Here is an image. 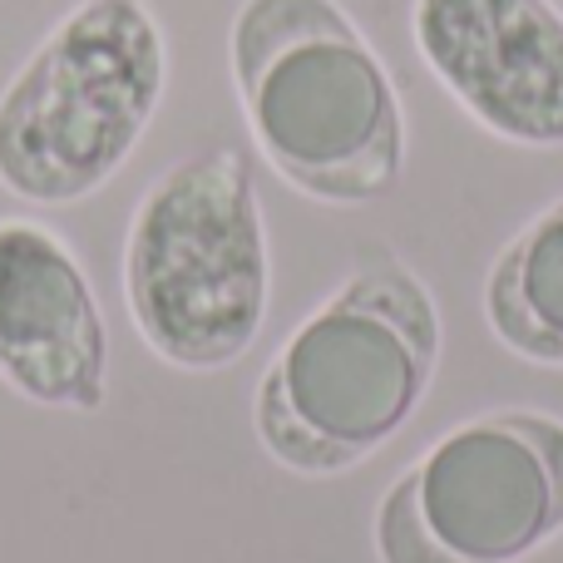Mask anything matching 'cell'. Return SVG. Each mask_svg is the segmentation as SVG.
<instances>
[{"instance_id": "cell-8", "label": "cell", "mask_w": 563, "mask_h": 563, "mask_svg": "<svg viewBox=\"0 0 563 563\" xmlns=\"http://www.w3.org/2000/svg\"><path fill=\"white\" fill-rule=\"evenodd\" d=\"M485 321L515 356L563 371V198L529 218L489 263Z\"/></svg>"}, {"instance_id": "cell-1", "label": "cell", "mask_w": 563, "mask_h": 563, "mask_svg": "<svg viewBox=\"0 0 563 563\" xmlns=\"http://www.w3.org/2000/svg\"><path fill=\"white\" fill-rule=\"evenodd\" d=\"M445 321L416 267L376 253L267 361L253 430L291 475H341L410 426L440 371Z\"/></svg>"}, {"instance_id": "cell-6", "label": "cell", "mask_w": 563, "mask_h": 563, "mask_svg": "<svg viewBox=\"0 0 563 563\" xmlns=\"http://www.w3.org/2000/svg\"><path fill=\"white\" fill-rule=\"evenodd\" d=\"M426 69L505 144L563 148V10L554 0H410Z\"/></svg>"}, {"instance_id": "cell-2", "label": "cell", "mask_w": 563, "mask_h": 563, "mask_svg": "<svg viewBox=\"0 0 563 563\" xmlns=\"http://www.w3.org/2000/svg\"><path fill=\"white\" fill-rule=\"evenodd\" d=\"M228 65L257 154L297 194L361 208L400 184V89L341 0H243Z\"/></svg>"}, {"instance_id": "cell-4", "label": "cell", "mask_w": 563, "mask_h": 563, "mask_svg": "<svg viewBox=\"0 0 563 563\" xmlns=\"http://www.w3.org/2000/svg\"><path fill=\"white\" fill-rule=\"evenodd\" d=\"M168 89L148 0H75L0 89V188L65 208L134 158Z\"/></svg>"}, {"instance_id": "cell-5", "label": "cell", "mask_w": 563, "mask_h": 563, "mask_svg": "<svg viewBox=\"0 0 563 563\" xmlns=\"http://www.w3.org/2000/svg\"><path fill=\"white\" fill-rule=\"evenodd\" d=\"M563 534V420L489 410L440 435L380 495V563H525Z\"/></svg>"}, {"instance_id": "cell-3", "label": "cell", "mask_w": 563, "mask_h": 563, "mask_svg": "<svg viewBox=\"0 0 563 563\" xmlns=\"http://www.w3.org/2000/svg\"><path fill=\"white\" fill-rule=\"evenodd\" d=\"M124 297L168 366L223 371L247 356L273 301V253L238 148L188 154L144 188L124 238Z\"/></svg>"}, {"instance_id": "cell-7", "label": "cell", "mask_w": 563, "mask_h": 563, "mask_svg": "<svg viewBox=\"0 0 563 563\" xmlns=\"http://www.w3.org/2000/svg\"><path fill=\"white\" fill-rule=\"evenodd\" d=\"M0 380L45 410L109 400V327L85 263L35 218H0Z\"/></svg>"}]
</instances>
